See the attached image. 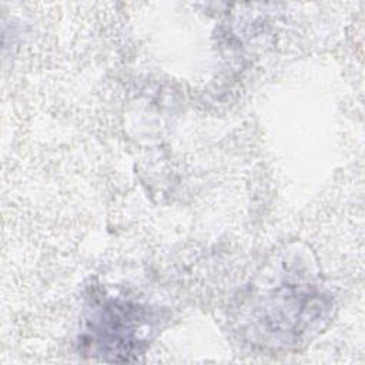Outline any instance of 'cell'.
I'll list each match as a JSON object with an SVG mask.
<instances>
[{"mask_svg":"<svg viewBox=\"0 0 365 365\" xmlns=\"http://www.w3.org/2000/svg\"><path fill=\"white\" fill-rule=\"evenodd\" d=\"M157 325L158 317L148 307L108 299L91 312L81 344L103 361L128 362L145 351Z\"/></svg>","mask_w":365,"mask_h":365,"instance_id":"6da1fadb","label":"cell"}]
</instances>
